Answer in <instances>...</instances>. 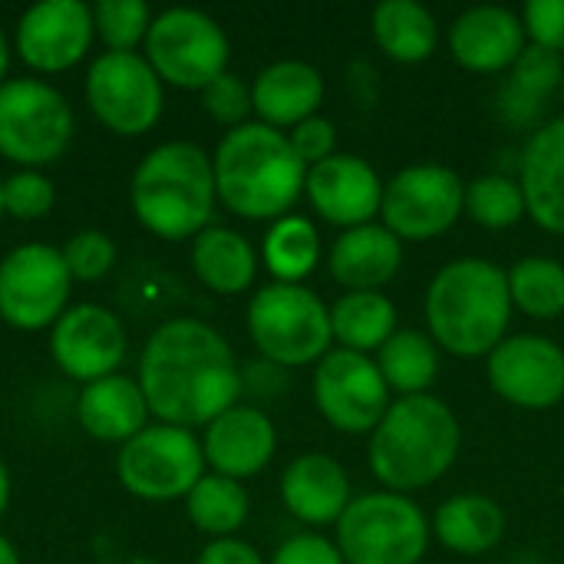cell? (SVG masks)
<instances>
[{
	"label": "cell",
	"mask_w": 564,
	"mask_h": 564,
	"mask_svg": "<svg viewBox=\"0 0 564 564\" xmlns=\"http://www.w3.org/2000/svg\"><path fill=\"white\" fill-rule=\"evenodd\" d=\"M50 350L66 377L96 383L119 370L126 357V330L112 311L99 304H76L53 324Z\"/></svg>",
	"instance_id": "cell-16"
},
{
	"label": "cell",
	"mask_w": 564,
	"mask_h": 564,
	"mask_svg": "<svg viewBox=\"0 0 564 564\" xmlns=\"http://www.w3.org/2000/svg\"><path fill=\"white\" fill-rule=\"evenodd\" d=\"M139 387L169 426H208L241 397V370L231 344L195 317L165 321L139 360Z\"/></svg>",
	"instance_id": "cell-1"
},
{
	"label": "cell",
	"mask_w": 564,
	"mask_h": 564,
	"mask_svg": "<svg viewBox=\"0 0 564 564\" xmlns=\"http://www.w3.org/2000/svg\"><path fill=\"white\" fill-rule=\"evenodd\" d=\"M321 261V235L304 215L278 218L264 235V264L278 284H301Z\"/></svg>",
	"instance_id": "cell-32"
},
{
	"label": "cell",
	"mask_w": 564,
	"mask_h": 564,
	"mask_svg": "<svg viewBox=\"0 0 564 564\" xmlns=\"http://www.w3.org/2000/svg\"><path fill=\"white\" fill-rule=\"evenodd\" d=\"M63 261L76 281H96L109 274V268L116 264V245L106 231L86 228L63 245Z\"/></svg>",
	"instance_id": "cell-37"
},
{
	"label": "cell",
	"mask_w": 564,
	"mask_h": 564,
	"mask_svg": "<svg viewBox=\"0 0 564 564\" xmlns=\"http://www.w3.org/2000/svg\"><path fill=\"white\" fill-rule=\"evenodd\" d=\"M53 202H56L53 182L40 175L36 169H23L3 182V212L20 221L43 218L53 208Z\"/></svg>",
	"instance_id": "cell-38"
},
{
	"label": "cell",
	"mask_w": 564,
	"mask_h": 564,
	"mask_svg": "<svg viewBox=\"0 0 564 564\" xmlns=\"http://www.w3.org/2000/svg\"><path fill=\"white\" fill-rule=\"evenodd\" d=\"M198 564H264L254 545L241 539H215L198 555Z\"/></svg>",
	"instance_id": "cell-43"
},
{
	"label": "cell",
	"mask_w": 564,
	"mask_h": 564,
	"mask_svg": "<svg viewBox=\"0 0 564 564\" xmlns=\"http://www.w3.org/2000/svg\"><path fill=\"white\" fill-rule=\"evenodd\" d=\"M76 416L93 440L129 443L149 426V403L142 397L139 380L112 373L83 387L76 400Z\"/></svg>",
	"instance_id": "cell-25"
},
{
	"label": "cell",
	"mask_w": 564,
	"mask_h": 564,
	"mask_svg": "<svg viewBox=\"0 0 564 564\" xmlns=\"http://www.w3.org/2000/svg\"><path fill=\"white\" fill-rule=\"evenodd\" d=\"M324 76L304 59H278L264 66L251 83V102L258 122L271 129H294L304 119L317 116L324 102Z\"/></svg>",
	"instance_id": "cell-23"
},
{
	"label": "cell",
	"mask_w": 564,
	"mask_h": 564,
	"mask_svg": "<svg viewBox=\"0 0 564 564\" xmlns=\"http://www.w3.org/2000/svg\"><path fill=\"white\" fill-rule=\"evenodd\" d=\"M330 274L347 291H380L390 284L403 264V241L383 225L370 221L347 228L327 254Z\"/></svg>",
	"instance_id": "cell-24"
},
{
	"label": "cell",
	"mask_w": 564,
	"mask_h": 564,
	"mask_svg": "<svg viewBox=\"0 0 564 564\" xmlns=\"http://www.w3.org/2000/svg\"><path fill=\"white\" fill-rule=\"evenodd\" d=\"M433 532L440 539L443 549L476 558L492 552L502 535H506V512L499 509L496 499L482 496V492H463L446 499L436 509L433 519Z\"/></svg>",
	"instance_id": "cell-26"
},
{
	"label": "cell",
	"mask_w": 564,
	"mask_h": 564,
	"mask_svg": "<svg viewBox=\"0 0 564 564\" xmlns=\"http://www.w3.org/2000/svg\"><path fill=\"white\" fill-rule=\"evenodd\" d=\"M512 321L509 274L486 258H459L440 268L426 288V327L453 357H489Z\"/></svg>",
	"instance_id": "cell-2"
},
{
	"label": "cell",
	"mask_w": 564,
	"mask_h": 564,
	"mask_svg": "<svg viewBox=\"0 0 564 564\" xmlns=\"http://www.w3.org/2000/svg\"><path fill=\"white\" fill-rule=\"evenodd\" d=\"M202 449H205V463L218 476L241 482L258 476L271 463L278 449V433L268 413L254 406H231L228 413L208 423Z\"/></svg>",
	"instance_id": "cell-20"
},
{
	"label": "cell",
	"mask_w": 564,
	"mask_h": 564,
	"mask_svg": "<svg viewBox=\"0 0 564 564\" xmlns=\"http://www.w3.org/2000/svg\"><path fill=\"white\" fill-rule=\"evenodd\" d=\"M212 169L225 208L254 221L284 218L307 185V165L297 159L288 132L264 122H245L225 132Z\"/></svg>",
	"instance_id": "cell-3"
},
{
	"label": "cell",
	"mask_w": 564,
	"mask_h": 564,
	"mask_svg": "<svg viewBox=\"0 0 564 564\" xmlns=\"http://www.w3.org/2000/svg\"><path fill=\"white\" fill-rule=\"evenodd\" d=\"M86 102L116 135H142L162 116V79L139 53H102L86 73Z\"/></svg>",
	"instance_id": "cell-12"
},
{
	"label": "cell",
	"mask_w": 564,
	"mask_h": 564,
	"mask_svg": "<svg viewBox=\"0 0 564 564\" xmlns=\"http://www.w3.org/2000/svg\"><path fill=\"white\" fill-rule=\"evenodd\" d=\"M271 564H347L340 549L334 542H327L324 535H314V532H304V535H294L288 539L278 552Z\"/></svg>",
	"instance_id": "cell-42"
},
{
	"label": "cell",
	"mask_w": 564,
	"mask_h": 564,
	"mask_svg": "<svg viewBox=\"0 0 564 564\" xmlns=\"http://www.w3.org/2000/svg\"><path fill=\"white\" fill-rule=\"evenodd\" d=\"M0 564H20V555H17V549L0 535Z\"/></svg>",
	"instance_id": "cell-45"
},
{
	"label": "cell",
	"mask_w": 564,
	"mask_h": 564,
	"mask_svg": "<svg viewBox=\"0 0 564 564\" xmlns=\"http://www.w3.org/2000/svg\"><path fill=\"white\" fill-rule=\"evenodd\" d=\"M519 185L525 192L529 218L552 235H564V116L529 135Z\"/></svg>",
	"instance_id": "cell-21"
},
{
	"label": "cell",
	"mask_w": 564,
	"mask_h": 564,
	"mask_svg": "<svg viewBox=\"0 0 564 564\" xmlns=\"http://www.w3.org/2000/svg\"><path fill=\"white\" fill-rule=\"evenodd\" d=\"M529 43H539L552 53H564V0H529L522 10Z\"/></svg>",
	"instance_id": "cell-40"
},
{
	"label": "cell",
	"mask_w": 564,
	"mask_h": 564,
	"mask_svg": "<svg viewBox=\"0 0 564 564\" xmlns=\"http://www.w3.org/2000/svg\"><path fill=\"white\" fill-rule=\"evenodd\" d=\"M73 109L43 79L0 83V155L23 169L56 162L73 142Z\"/></svg>",
	"instance_id": "cell-8"
},
{
	"label": "cell",
	"mask_w": 564,
	"mask_h": 564,
	"mask_svg": "<svg viewBox=\"0 0 564 564\" xmlns=\"http://www.w3.org/2000/svg\"><path fill=\"white\" fill-rule=\"evenodd\" d=\"M430 535V519L410 496L380 489L347 506L334 545L347 564H420Z\"/></svg>",
	"instance_id": "cell-7"
},
{
	"label": "cell",
	"mask_w": 564,
	"mask_h": 564,
	"mask_svg": "<svg viewBox=\"0 0 564 564\" xmlns=\"http://www.w3.org/2000/svg\"><path fill=\"white\" fill-rule=\"evenodd\" d=\"M192 268L198 281L215 294H241L254 284L258 258L245 235L208 225L192 248Z\"/></svg>",
	"instance_id": "cell-27"
},
{
	"label": "cell",
	"mask_w": 564,
	"mask_h": 564,
	"mask_svg": "<svg viewBox=\"0 0 564 564\" xmlns=\"http://www.w3.org/2000/svg\"><path fill=\"white\" fill-rule=\"evenodd\" d=\"M466 215L489 231H502V228L519 225L529 215L525 192H522L519 178L479 175V178L466 182Z\"/></svg>",
	"instance_id": "cell-34"
},
{
	"label": "cell",
	"mask_w": 564,
	"mask_h": 564,
	"mask_svg": "<svg viewBox=\"0 0 564 564\" xmlns=\"http://www.w3.org/2000/svg\"><path fill=\"white\" fill-rule=\"evenodd\" d=\"M93 33V7L83 0H40L17 23V50L26 66L59 73L83 59Z\"/></svg>",
	"instance_id": "cell-17"
},
{
	"label": "cell",
	"mask_w": 564,
	"mask_h": 564,
	"mask_svg": "<svg viewBox=\"0 0 564 564\" xmlns=\"http://www.w3.org/2000/svg\"><path fill=\"white\" fill-rule=\"evenodd\" d=\"M564 83V63L558 53L529 43L525 53L512 66V96H522L529 109H535L545 96H552ZM542 109V106H539Z\"/></svg>",
	"instance_id": "cell-36"
},
{
	"label": "cell",
	"mask_w": 564,
	"mask_h": 564,
	"mask_svg": "<svg viewBox=\"0 0 564 564\" xmlns=\"http://www.w3.org/2000/svg\"><path fill=\"white\" fill-rule=\"evenodd\" d=\"M509 294L512 307L535 321H555L564 314V264L545 254H529L512 264Z\"/></svg>",
	"instance_id": "cell-33"
},
{
	"label": "cell",
	"mask_w": 564,
	"mask_h": 564,
	"mask_svg": "<svg viewBox=\"0 0 564 564\" xmlns=\"http://www.w3.org/2000/svg\"><path fill=\"white\" fill-rule=\"evenodd\" d=\"M215 169L195 142L155 145L132 175L135 218L165 241L198 238L215 212Z\"/></svg>",
	"instance_id": "cell-5"
},
{
	"label": "cell",
	"mask_w": 564,
	"mask_h": 564,
	"mask_svg": "<svg viewBox=\"0 0 564 564\" xmlns=\"http://www.w3.org/2000/svg\"><path fill=\"white\" fill-rule=\"evenodd\" d=\"M93 23L112 53H132L152 26V10L145 0H99L93 7Z\"/></svg>",
	"instance_id": "cell-35"
},
{
	"label": "cell",
	"mask_w": 564,
	"mask_h": 564,
	"mask_svg": "<svg viewBox=\"0 0 564 564\" xmlns=\"http://www.w3.org/2000/svg\"><path fill=\"white\" fill-rule=\"evenodd\" d=\"M0 215H3V182H0Z\"/></svg>",
	"instance_id": "cell-47"
},
{
	"label": "cell",
	"mask_w": 564,
	"mask_h": 564,
	"mask_svg": "<svg viewBox=\"0 0 564 564\" xmlns=\"http://www.w3.org/2000/svg\"><path fill=\"white\" fill-rule=\"evenodd\" d=\"M228 36L208 13L172 7L159 13L145 33V59L159 79L182 89H205L228 73Z\"/></svg>",
	"instance_id": "cell-9"
},
{
	"label": "cell",
	"mask_w": 564,
	"mask_h": 564,
	"mask_svg": "<svg viewBox=\"0 0 564 564\" xmlns=\"http://www.w3.org/2000/svg\"><path fill=\"white\" fill-rule=\"evenodd\" d=\"M466 215V182L446 165H410L383 185L380 218L400 241L446 235Z\"/></svg>",
	"instance_id": "cell-11"
},
{
	"label": "cell",
	"mask_w": 564,
	"mask_h": 564,
	"mask_svg": "<svg viewBox=\"0 0 564 564\" xmlns=\"http://www.w3.org/2000/svg\"><path fill=\"white\" fill-rule=\"evenodd\" d=\"M529 33L516 10L509 7H469L449 26V53L469 73H502L512 69L525 53Z\"/></svg>",
	"instance_id": "cell-19"
},
{
	"label": "cell",
	"mask_w": 564,
	"mask_h": 564,
	"mask_svg": "<svg viewBox=\"0 0 564 564\" xmlns=\"http://www.w3.org/2000/svg\"><path fill=\"white\" fill-rule=\"evenodd\" d=\"M254 347L278 367L321 364L334 347L330 307L304 284H268L248 304Z\"/></svg>",
	"instance_id": "cell-6"
},
{
	"label": "cell",
	"mask_w": 564,
	"mask_h": 564,
	"mask_svg": "<svg viewBox=\"0 0 564 564\" xmlns=\"http://www.w3.org/2000/svg\"><path fill=\"white\" fill-rule=\"evenodd\" d=\"M463 430L456 413L430 393L397 397L370 433V473L387 492L410 496L440 482L459 459Z\"/></svg>",
	"instance_id": "cell-4"
},
{
	"label": "cell",
	"mask_w": 564,
	"mask_h": 564,
	"mask_svg": "<svg viewBox=\"0 0 564 564\" xmlns=\"http://www.w3.org/2000/svg\"><path fill=\"white\" fill-rule=\"evenodd\" d=\"M281 499L304 525H337L354 502L344 466L324 453L297 456L281 476Z\"/></svg>",
	"instance_id": "cell-22"
},
{
	"label": "cell",
	"mask_w": 564,
	"mask_h": 564,
	"mask_svg": "<svg viewBox=\"0 0 564 564\" xmlns=\"http://www.w3.org/2000/svg\"><path fill=\"white\" fill-rule=\"evenodd\" d=\"M330 330L340 350L370 357L397 334V307L383 291H347L330 307Z\"/></svg>",
	"instance_id": "cell-29"
},
{
	"label": "cell",
	"mask_w": 564,
	"mask_h": 564,
	"mask_svg": "<svg viewBox=\"0 0 564 564\" xmlns=\"http://www.w3.org/2000/svg\"><path fill=\"white\" fill-rule=\"evenodd\" d=\"M69 284L63 251L20 245L0 261V317L17 330H43L63 317Z\"/></svg>",
	"instance_id": "cell-13"
},
{
	"label": "cell",
	"mask_w": 564,
	"mask_h": 564,
	"mask_svg": "<svg viewBox=\"0 0 564 564\" xmlns=\"http://www.w3.org/2000/svg\"><path fill=\"white\" fill-rule=\"evenodd\" d=\"M383 185L387 182H380L377 169L367 159L337 152L327 162L307 169L304 195L324 221L347 231L370 225L380 215Z\"/></svg>",
	"instance_id": "cell-18"
},
{
	"label": "cell",
	"mask_w": 564,
	"mask_h": 564,
	"mask_svg": "<svg viewBox=\"0 0 564 564\" xmlns=\"http://www.w3.org/2000/svg\"><path fill=\"white\" fill-rule=\"evenodd\" d=\"M288 139H291L297 159H301L307 169H314V165L327 162L330 155H337V129H334V122L324 119V116L304 119L301 126H294V129L288 132Z\"/></svg>",
	"instance_id": "cell-41"
},
{
	"label": "cell",
	"mask_w": 564,
	"mask_h": 564,
	"mask_svg": "<svg viewBox=\"0 0 564 564\" xmlns=\"http://www.w3.org/2000/svg\"><path fill=\"white\" fill-rule=\"evenodd\" d=\"M202 106L205 112L221 122V126H245L248 122V112H254V102H251V86L235 76V73H221L218 79H212L205 89H202Z\"/></svg>",
	"instance_id": "cell-39"
},
{
	"label": "cell",
	"mask_w": 564,
	"mask_h": 564,
	"mask_svg": "<svg viewBox=\"0 0 564 564\" xmlns=\"http://www.w3.org/2000/svg\"><path fill=\"white\" fill-rule=\"evenodd\" d=\"M10 66V46H7V36L0 33V83H3V73Z\"/></svg>",
	"instance_id": "cell-46"
},
{
	"label": "cell",
	"mask_w": 564,
	"mask_h": 564,
	"mask_svg": "<svg viewBox=\"0 0 564 564\" xmlns=\"http://www.w3.org/2000/svg\"><path fill=\"white\" fill-rule=\"evenodd\" d=\"M185 509L198 532L212 539H235V532L248 519V492L238 479L205 473L185 496Z\"/></svg>",
	"instance_id": "cell-31"
},
{
	"label": "cell",
	"mask_w": 564,
	"mask_h": 564,
	"mask_svg": "<svg viewBox=\"0 0 564 564\" xmlns=\"http://www.w3.org/2000/svg\"><path fill=\"white\" fill-rule=\"evenodd\" d=\"M7 502H10V476H7V466L0 463V516L7 512Z\"/></svg>",
	"instance_id": "cell-44"
},
{
	"label": "cell",
	"mask_w": 564,
	"mask_h": 564,
	"mask_svg": "<svg viewBox=\"0 0 564 564\" xmlns=\"http://www.w3.org/2000/svg\"><path fill=\"white\" fill-rule=\"evenodd\" d=\"M380 377L387 380L390 393L397 397H420L430 393L440 373V347L423 330H397L377 350Z\"/></svg>",
	"instance_id": "cell-30"
},
{
	"label": "cell",
	"mask_w": 564,
	"mask_h": 564,
	"mask_svg": "<svg viewBox=\"0 0 564 564\" xmlns=\"http://www.w3.org/2000/svg\"><path fill=\"white\" fill-rule=\"evenodd\" d=\"M116 476L139 499L172 502L188 496L205 476V449L192 430L155 423L122 443Z\"/></svg>",
	"instance_id": "cell-10"
},
{
	"label": "cell",
	"mask_w": 564,
	"mask_h": 564,
	"mask_svg": "<svg viewBox=\"0 0 564 564\" xmlns=\"http://www.w3.org/2000/svg\"><path fill=\"white\" fill-rule=\"evenodd\" d=\"M489 387L519 410H552L564 400V350L539 334L506 337L486 360Z\"/></svg>",
	"instance_id": "cell-15"
},
{
	"label": "cell",
	"mask_w": 564,
	"mask_h": 564,
	"mask_svg": "<svg viewBox=\"0 0 564 564\" xmlns=\"http://www.w3.org/2000/svg\"><path fill=\"white\" fill-rule=\"evenodd\" d=\"M390 397L377 360L367 354L334 347L314 370V403L321 416L347 436L373 433L393 403Z\"/></svg>",
	"instance_id": "cell-14"
},
{
	"label": "cell",
	"mask_w": 564,
	"mask_h": 564,
	"mask_svg": "<svg viewBox=\"0 0 564 564\" xmlns=\"http://www.w3.org/2000/svg\"><path fill=\"white\" fill-rule=\"evenodd\" d=\"M373 40L377 46L393 59V63H423L433 56L440 43V26L436 17L416 3V0H383L373 7L370 17Z\"/></svg>",
	"instance_id": "cell-28"
}]
</instances>
